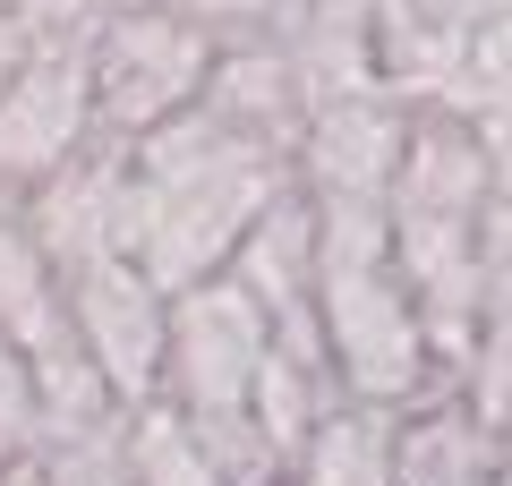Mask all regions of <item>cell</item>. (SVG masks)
Returning <instances> with one entry per match:
<instances>
[{"label":"cell","mask_w":512,"mask_h":486,"mask_svg":"<svg viewBox=\"0 0 512 486\" xmlns=\"http://www.w3.org/2000/svg\"><path fill=\"white\" fill-rule=\"evenodd\" d=\"M231 282H248L256 307L274 324L316 307V197L308 188H282V197L265 205V222H256V231L239 239V256H231Z\"/></svg>","instance_id":"11"},{"label":"cell","mask_w":512,"mask_h":486,"mask_svg":"<svg viewBox=\"0 0 512 486\" xmlns=\"http://www.w3.org/2000/svg\"><path fill=\"white\" fill-rule=\"evenodd\" d=\"M316 324H325V350H333V367H342L350 401L419 410L427 393H444L427 324H419V307H410L402 265H393L384 205L316 197Z\"/></svg>","instance_id":"2"},{"label":"cell","mask_w":512,"mask_h":486,"mask_svg":"<svg viewBox=\"0 0 512 486\" xmlns=\"http://www.w3.org/2000/svg\"><path fill=\"white\" fill-rule=\"evenodd\" d=\"M9 461H43V384L9 333H0V469Z\"/></svg>","instance_id":"16"},{"label":"cell","mask_w":512,"mask_h":486,"mask_svg":"<svg viewBox=\"0 0 512 486\" xmlns=\"http://www.w3.org/2000/svg\"><path fill=\"white\" fill-rule=\"evenodd\" d=\"M291 486H402V410L342 401V410L308 435Z\"/></svg>","instance_id":"12"},{"label":"cell","mask_w":512,"mask_h":486,"mask_svg":"<svg viewBox=\"0 0 512 486\" xmlns=\"http://www.w3.org/2000/svg\"><path fill=\"white\" fill-rule=\"evenodd\" d=\"M128 214H137V137H111V128H94L77 162L26 188V231L60 282L103 256H128Z\"/></svg>","instance_id":"6"},{"label":"cell","mask_w":512,"mask_h":486,"mask_svg":"<svg viewBox=\"0 0 512 486\" xmlns=\"http://www.w3.org/2000/svg\"><path fill=\"white\" fill-rule=\"evenodd\" d=\"M128 469H137V486H231L222 461L197 444V427H188L171 401L128 410Z\"/></svg>","instance_id":"13"},{"label":"cell","mask_w":512,"mask_h":486,"mask_svg":"<svg viewBox=\"0 0 512 486\" xmlns=\"http://www.w3.org/2000/svg\"><path fill=\"white\" fill-rule=\"evenodd\" d=\"M461 401L478 418L512 410V256H495V273H487V307H478V350H470V376H461Z\"/></svg>","instance_id":"14"},{"label":"cell","mask_w":512,"mask_h":486,"mask_svg":"<svg viewBox=\"0 0 512 486\" xmlns=\"http://www.w3.org/2000/svg\"><path fill=\"white\" fill-rule=\"evenodd\" d=\"M86 60H94V128H111V137H154L163 120L197 111V94H205V77H214L222 52L180 9L128 0V9L103 18V35L86 43Z\"/></svg>","instance_id":"4"},{"label":"cell","mask_w":512,"mask_h":486,"mask_svg":"<svg viewBox=\"0 0 512 486\" xmlns=\"http://www.w3.org/2000/svg\"><path fill=\"white\" fill-rule=\"evenodd\" d=\"M86 145H94V60L77 35H43L26 77L0 94V180L26 197Z\"/></svg>","instance_id":"7"},{"label":"cell","mask_w":512,"mask_h":486,"mask_svg":"<svg viewBox=\"0 0 512 486\" xmlns=\"http://www.w3.org/2000/svg\"><path fill=\"white\" fill-rule=\"evenodd\" d=\"M43 486H137V469H128V418L86 435V444L43 452Z\"/></svg>","instance_id":"17"},{"label":"cell","mask_w":512,"mask_h":486,"mask_svg":"<svg viewBox=\"0 0 512 486\" xmlns=\"http://www.w3.org/2000/svg\"><path fill=\"white\" fill-rule=\"evenodd\" d=\"M299 188V162L274 145L239 137L214 111H180L154 137H137V214H128V256L154 273V290H197L231 273L239 239L265 222V205Z\"/></svg>","instance_id":"1"},{"label":"cell","mask_w":512,"mask_h":486,"mask_svg":"<svg viewBox=\"0 0 512 486\" xmlns=\"http://www.w3.org/2000/svg\"><path fill=\"white\" fill-rule=\"evenodd\" d=\"M35 52H43V35H35L26 18H9V9H0V94L26 77V60H35Z\"/></svg>","instance_id":"18"},{"label":"cell","mask_w":512,"mask_h":486,"mask_svg":"<svg viewBox=\"0 0 512 486\" xmlns=\"http://www.w3.org/2000/svg\"><path fill=\"white\" fill-rule=\"evenodd\" d=\"M402 486H504V435L461 393L402 410Z\"/></svg>","instance_id":"10"},{"label":"cell","mask_w":512,"mask_h":486,"mask_svg":"<svg viewBox=\"0 0 512 486\" xmlns=\"http://www.w3.org/2000/svg\"><path fill=\"white\" fill-rule=\"evenodd\" d=\"M180 9L188 26L214 35V52H248V43H291L299 18H308V0H163Z\"/></svg>","instance_id":"15"},{"label":"cell","mask_w":512,"mask_h":486,"mask_svg":"<svg viewBox=\"0 0 512 486\" xmlns=\"http://www.w3.org/2000/svg\"><path fill=\"white\" fill-rule=\"evenodd\" d=\"M274 359V316L256 307L248 282H214L171 299V350H163V401L197 427V444L222 461L231 486H291L256 427V376Z\"/></svg>","instance_id":"3"},{"label":"cell","mask_w":512,"mask_h":486,"mask_svg":"<svg viewBox=\"0 0 512 486\" xmlns=\"http://www.w3.org/2000/svg\"><path fill=\"white\" fill-rule=\"evenodd\" d=\"M197 103L214 111V120H231L239 137L291 154V162H299V145H308V120H316V103H308V86H299V69H291V52H282V43L222 52Z\"/></svg>","instance_id":"9"},{"label":"cell","mask_w":512,"mask_h":486,"mask_svg":"<svg viewBox=\"0 0 512 486\" xmlns=\"http://www.w3.org/2000/svg\"><path fill=\"white\" fill-rule=\"evenodd\" d=\"M410 120H419V103H402L393 86L325 103L308 120V145H299V188H308V197L384 205L393 180H402V154H410Z\"/></svg>","instance_id":"8"},{"label":"cell","mask_w":512,"mask_h":486,"mask_svg":"<svg viewBox=\"0 0 512 486\" xmlns=\"http://www.w3.org/2000/svg\"><path fill=\"white\" fill-rule=\"evenodd\" d=\"M69 299V333L86 342V359L103 367V384L120 393V410L163 401V350H171V290H154V273L137 256H103V265L60 282Z\"/></svg>","instance_id":"5"},{"label":"cell","mask_w":512,"mask_h":486,"mask_svg":"<svg viewBox=\"0 0 512 486\" xmlns=\"http://www.w3.org/2000/svg\"><path fill=\"white\" fill-rule=\"evenodd\" d=\"M495 435H504V486H512V410L495 418Z\"/></svg>","instance_id":"19"}]
</instances>
